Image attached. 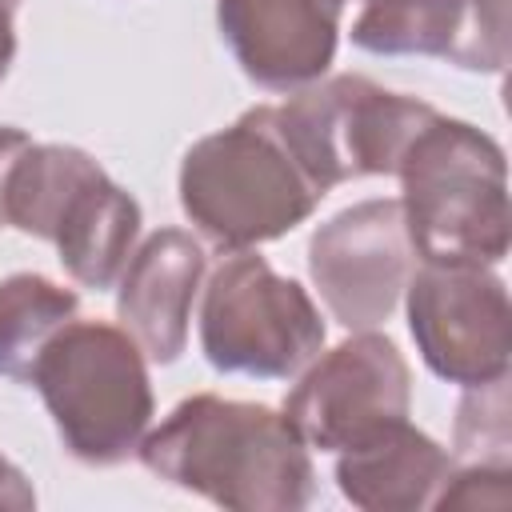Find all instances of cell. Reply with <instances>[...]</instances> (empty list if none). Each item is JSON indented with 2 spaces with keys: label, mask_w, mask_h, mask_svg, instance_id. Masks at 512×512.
Returning <instances> with one entry per match:
<instances>
[{
  "label": "cell",
  "mask_w": 512,
  "mask_h": 512,
  "mask_svg": "<svg viewBox=\"0 0 512 512\" xmlns=\"http://www.w3.org/2000/svg\"><path fill=\"white\" fill-rule=\"evenodd\" d=\"M136 452L152 476L232 512H300L316 496L308 444L268 404L188 396Z\"/></svg>",
  "instance_id": "cell-1"
},
{
  "label": "cell",
  "mask_w": 512,
  "mask_h": 512,
  "mask_svg": "<svg viewBox=\"0 0 512 512\" xmlns=\"http://www.w3.org/2000/svg\"><path fill=\"white\" fill-rule=\"evenodd\" d=\"M324 336L300 280L280 276L252 248L228 252L200 288V348L216 372L288 380L320 356Z\"/></svg>",
  "instance_id": "cell-5"
},
{
  "label": "cell",
  "mask_w": 512,
  "mask_h": 512,
  "mask_svg": "<svg viewBox=\"0 0 512 512\" xmlns=\"http://www.w3.org/2000/svg\"><path fill=\"white\" fill-rule=\"evenodd\" d=\"M512 468L504 464H468V468H452L448 480L440 484L432 508H504L512 500L508 488Z\"/></svg>",
  "instance_id": "cell-18"
},
{
  "label": "cell",
  "mask_w": 512,
  "mask_h": 512,
  "mask_svg": "<svg viewBox=\"0 0 512 512\" xmlns=\"http://www.w3.org/2000/svg\"><path fill=\"white\" fill-rule=\"evenodd\" d=\"M136 236L140 204L116 180H108V172H96L88 184H80L52 228V244L60 252L64 272L96 292L120 280Z\"/></svg>",
  "instance_id": "cell-14"
},
{
  "label": "cell",
  "mask_w": 512,
  "mask_h": 512,
  "mask_svg": "<svg viewBox=\"0 0 512 512\" xmlns=\"http://www.w3.org/2000/svg\"><path fill=\"white\" fill-rule=\"evenodd\" d=\"M204 272V248L184 228H160L132 248L116 284V316L152 364H172L188 348V324Z\"/></svg>",
  "instance_id": "cell-12"
},
{
  "label": "cell",
  "mask_w": 512,
  "mask_h": 512,
  "mask_svg": "<svg viewBox=\"0 0 512 512\" xmlns=\"http://www.w3.org/2000/svg\"><path fill=\"white\" fill-rule=\"evenodd\" d=\"M76 292L40 272H12L0 280V376L28 384L48 340L76 320Z\"/></svg>",
  "instance_id": "cell-16"
},
{
  "label": "cell",
  "mask_w": 512,
  "mask_h": 512,
  "mask_svg": "<svg viewBox=\"0 0 512 512\" xmlns=\"http://www.w3.org/2000/svg\"><path fill=\"white\" fill-rule=\"evenodd\" d=\"M412 372L380 332H356L316 356L284 400V416L308 448L344 452L380 428L408 420Z\"/></svg>",
  "instance_id": "cell-8"
},
{
  "label": "cell",
  "mask_w": 512,
  "mask_h": 512,
  "mask_svg": "<svg viewBox=\"0 0 512 512\" xmlns=\"http://www.w3.org/2000/svg\"><path fill=\"white\" fill-rule=\"evenodd\" d=\"M408 332L420 360L448 384L476 388L508 376L512 308L484 264H424L408 276Z\"/></svg>",
  "instance_id": "cell-7"
},
{
  "label": "cell",
  "mask_w": 512,
  "mask_h": 512,
  "mask_svg": "<svg viewBox=\"0 0 512 512\" xmlns=\"http://www.w3.org/2000/svg\"><path fill=\"white\" fill-rule=\"evenodd\" d=\"M104 172L84 148L72 144H24L4 180V224L24 236L52 240V228L80 184Z\"/></svg>",
  "instance_id": "cell-15"
},
{
  "label": "cell",
  "mask_w": 512,
  "mask_h": 512,
  "mask_svg": "<svg viewBox=\"0 0 512 512\" xmlns=\"http://www.w3.org/2000/svg\"><path fill=\"white\" fill-rule=\"evenodd\" d=\"M452 448L468 464H504L512 460V428H508V376L468 388L456 408V440Z\"/></svg>",
  "instance_id": "cell-17"
},
{
  "label": "cell",
  "mask_w": 512,
  "mask_h": 512,
  "mask_svg": "<svg viewBox=\"0 0 512 512\" xmlns=\"http://www.w3.org/2000/svg\"><path fill=\"white\" fill-rule=\"evenodd\" d=\"M12 56H16V32H12V8H4V4H0V80H4V72H8V64H12Z\"/></svg>",
  "instance_id": "cell-21"
},
{
  "label": "cell",
  "mask_w": 512,
  "mask_h": 512,
  "mask_svg": "<svg viewBox=\"0 0 512 512\" xmlns=\"http://www.w3.org/2000/svg\"><path fill=\"white\" fill-rule=\"evenodd\" d=\"M28 508H36V492L28 476L8 456H0V512H28Z\"/></svg>",
  "instance_id": "cell-19"
},
{
  "label": "cell",
  "mask_w": 512,
  "mask_h": 512,
  "mask_svg": "<svg viewBox=\"0 0 512 512\" xmlns=\"http://www.w3.org/2000/svg\"><path fill=\"white\" fill-rule=\"evenodd\" d=\"M0 4H4V8H12V12L20 8V0H0Z\"/></svg>",
  "instance_id": "cell-22"
},
{
  "label": "cell",
  "mask_w": 512,
  "mask_h": 512,
  "mask_svg": "<svg viewBox=\"0 0 512 512\" xmlns=\"http://www.w3.org/2000/svg\"><path fill=\"white\" fill-rule=\"evenodd\" d=\"M432 116V104L356 72L320 76L272 104L284 144L324 192L360 176H396L408 144Z\"/></svg>",
  "instance_id": "cell-6"
},
{
  "label": "cell",
  "mask_w": 512,
  "mask_h": 512,
  "mask_svg": "<svg viewBox=\"0 0 512 512\" xmlns=\"http://www.w3.org/2000/svg\"><path fill=\"white\" fill-rule=\"evenodd\" d=\"M396 176L404 228L424 264L496 268L508 256V164L488 132L436 112Z\"/></svg>",
  "instance_id": "cell-3"
},
{
  "label": "cell",
  "mask_w": 512,
  "mask_h": 512,
  "mask_svg": "<svg viewBox=\"0 0 512 512\" xmlns=\"http://www.w3.org/2000/svg\"><path fill=\"white\" fill-rule=\"evenodd\" d=\"M24 144H28V136L20 128L0 124V224H4V180H8V168H12V160L20 156Z\"/></svg>",
  "instance_id": "cell-20"
},
{
  "label": "cell",
  "mask_w": 512,
  "mask_h": 512,
  "mask_svg": "<svg viewBox=\"0 0 512 512\" xmlns=\"http://www.w3.org/2000/svg\"><path fill=\"white\" fill-rule=\"evenodd\" d=\"M148 356L104 320H68L40 352L32 380L64 448L92 468L124 464L156 412Z\"/></svg>",
  "instance_id": "cell-4"
},
{
  "label": "cell",
  "mask_w": 512,
  "mask_h": 512,
  "mask_svg": "<svg viewBox=\"0 0 512 512\" xmlns=\"http://www.w3.org/2000/svg\"><path fill=\"white\" fill-rule=\"evenodd\" d=\"M512 0H368L352 44L372 56H436L464 72L500 76L508 64Z\"/></svg>",
  "instance_id": "cell-10"
},
{
  "label": "cell",
  "mask_w": 512,
  "mask_h": 512,
  "mask_svg": "<svg viewBox=\"0 0 512 512\" xmlns=\"http://www.w3.org/2000/svg\"><path fill=\"white\" fill-rule=\"evenodd\" d=\"M328 192L284 144L272 104L248 108L224 132L196 140L180 164V208L220 252L280 240Z\"/></svg>",
  "instance_id": "cell-2"
},
{
  "label": "cell",
  "mask_w": 512,
  "mask_h": 512,
  "mask_svg": "<svg viewBox=\"0 0 512 512\" xmlns=\"http://www.w3.org/2000/svg\"><path fill=\"white\" fill-rule=\"evenodd\" d=\"M344 0H216V24L240 72L268 92H296L328 72Z\"/></svg>",
  "instance_id": "cell-11"
},
{
  "label": "cell",
  "mask_w": 512,
  "mask_h": 512,
  "mask_svg": "<svg viewBox=\"0 0 512 512\" xmlns=\"http://www.w3.org/2000/svg\"><path fill=\"white\" fill-rule=\"evenodd\" d=\"M416 272L400 200L376 196L340 208L308 240V276L328 316L348 332L384 324Z\"/></svg>",
  "instance_id": "cell-9"
},
{
  "label": "cell",
  "mask_w": 512,
  "mask_h": 512,
  "mask_svg": "<svg viewBox=\"0 0 512 512\" xmlns=\"http://www.w3.org/2000/svg\"><path fill=\"white\" fill-rule=\"evenodd\" d=\"M448 472L452 456L408 420L380 428L376 436L344 448L336 460V484L344 500H352L364 512L432 508Z\"/></svg>",
  "instance_id": "cell-13"
}]
</instances>
